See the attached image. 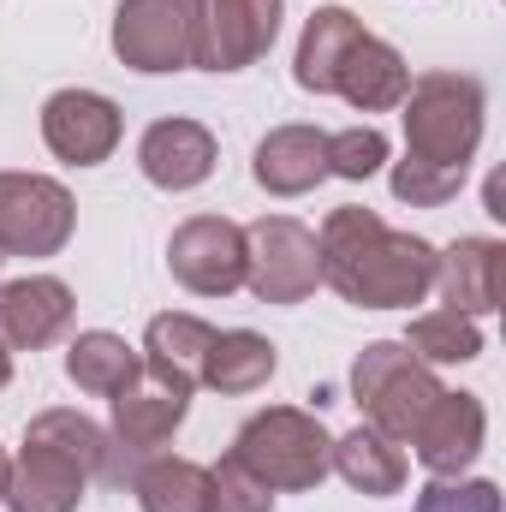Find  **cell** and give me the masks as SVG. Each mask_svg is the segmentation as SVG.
Instances as JSON below:
<instances>
[{
    "label": "cell",
    "instance_id": "1",
    "mask_svg": "<svg viewBox=\"0 0 506 512\" xmlns=\"http://www.w3.org/2000/svg\"><path fill=\"white\" fill-rule=\"evenodd\" d=\"M322 286H334L358 310H411L435 292V245L387 227L376 209L346 203L316 233Z\"/></svg>",
    "mask_w": 506,
    "mask_h": 512
},
{
    "label": "cell",
    "instance_id": "2",
    "mask_svg": "<svg viewBox=\"0 0 506 512\" xmlns=\"http://www.w3.org/2000/svg\"><path fill=\"white\" fill-rule=\"evenodd\" d=\"M483 114H489V96H483V84L471 72H423V78H411V90L399 102L405 161L471 173V161L483 149Z\"/></svg>",
    "mask_w": 506,
    "mask_h": 512
},
{
    "label": "cell",
    "instance_id": "3",
    "mask_svg": "<svg viewBox=\"0 0 506 512\" xmlns=\"http://www.w3.org/2000/svg\"><path fill=\"white\" fill-rule=\"evenodd\" d=\"M233 459L274 495H304V489H322L334 435L304 405H268V411L245 417V429L233 435Z\"/></svg>",
    "mask_w": 506,
    "mask_h": 512
},
{
    "label": "cell",
    "instance_id": "4",
    "mask_svg": "<svg viewBox=\"0 0 506 512\" xmlns=\"http://www.w3.org/2000/svg\"><path fill=\"white\" fill-rule=\"evenodd\" d=\"M441 393H447L441 376L423 358H411L405 340H370L352 364V399H358L364 423L387 441H411Z\"/></svg>",
    "mask_w": 506,
    "mask_h": 512
},
{
    "label": "cell",
    "instance_id": "5",
    "mask_svg": "<svg viewBox=\"0 0 506 512\" xmlns=\"http://www.w3.org/2000/svg\"><path fill=\"white\" fill-rule=\"evenodd\" d=\"M203 6L209 0H120L114 6V54L143 78L203 66Z\"/></svg>",
    "mask_w": 506,
    "mask_h": 512
},
{
    "label": "cell",
    "instance_id": "6",
    "mask_svg": "<svg viewBox=\"0 0 506 512\" xmlns=\"http://www.w3.org/2000/svg\"><path fill=\"white\" fill-rule=\"evenodd\" d=\"M78 233V203L48 173H0V256H60Z\"/></svg>",
    "mask_w": 506,
    "mask_h": 512
},
{
    "label": "cell",
    "instance_id": "7",
    "mask_svg": "<svg viewBox=\"0 0 506 512\" xmlns=\"http://www.w3.org/2000/svg\"><path fill=\"white\" fill-rule=\"evenodd\" d=\"M245 286L256 304H304L322 286L316 233L292 215H262L245 227Z\"/></svg>",
    "mask_w": 506,
    "mask_h": 512
},
{
    "label": "cell",
    "instance_id": "8",
    "mask_svg": "<svg viewBox=\"0 0 506 512\" xmlns=\"http://www.w3.org/2000/svg\"><path fill=\"white\" fill-rule=\"evenodd\" d=\"M191 411V393H173V387L137 376L126 393H114V429H108V465H102V483H120L126 489L131 471L155 453H167V441L179 435Z\"/></svg>",
    "mask_w": 506,
    "mask_h": 512
},
{
    "label": "cell",
    "instance_id": "9",
    "mask_svg": "<svg viewBox=\"0 0 506 512\" xmlns=\"http://www.w3.org/2000/svg\"><path fill=\"white\" fill-rule=\"evenodd\" d=\"M167 268L191 298H233L245 286V227L227 215H191L167 239Z\"/></svg>",
    "mask_w": 506,
    "mask_h": 512
},
{
    "label": "cell",
    "instance_id": "10",
    "mask_svg": "<svg viewBox=\"0 0 506 512\" xmlns=\"http://www.w3.org/2000/svg\"><path fill=\"white\" fill-rule=\"evenodd\" d=\"M126 137V114L102 90H54L42 102V143L66 167H102Z\"/></svg>",
    "mask_w": 506,
    "mask_h": 512
},
{
    "label": "cell",
    "instance_id": "11",
    "mask_svg": "<svg viewBox=\"0 0 506 512\" xmlns=\"http://www.w3.org/2000/svg\"><path fill=\"white\" fill-rule=\"evenodd\" d=\"M78 298L60 274H24L0 280V352H48L72 334Z\"/></svg>",
    "mask_w": 506,
    "mask_h": 512
},
{
    "label": "cell",
    "instance_id": "12",
    "mask_svg": "<svg viewBox=\"0 0 506 512\" xmlns=\"http://www.w3.org/2000/svg\"><path fill=\"white\" fill-rule=\"evenodd\" d=\"M286 0H209L203 6V72H245L280 36Z\"/></svg>",
    "mask_w": 506,
    "mask_h": 512
},
{
    "label": "cell",
    "instance_id": "13",
    "mask_svg": "<svg viewBox=\"0 0 506 512\" xmlns=\"http://www.w3.org/2000/svg\"><path fill=\"white\" fill-rule=\"evenodd\" d=\"M483 441H489V411H483L477 393H441L429 405V417L417 423V435H411L417 465L429 477H465L477 465Z\"/></svg>",
    "mask_w": 506,
    "mask_h": 512
},
{
    "label": "cell",
    "instance_id": "14",
    "mask_svg": "<svg viewBox=\"0 0 506 512\" xmlns=\"http://www.w3.org/2000/svg\"><path fill=\"white\" fill-rule=\"evenodd\" d=\"M90 471L78 465V459H66V453H54V447H42V441H24L18 453H12V465H6V495H0V507L6 512H78L84 507V495H90Z\"/></svg>",
    "mask_w": 506,
    "mask_h": 512
},
{
    "label": "cell",
    "instance_id": "15",
    "mask_svg": "<svg viewBox=\"0 0 506 512\" xmlns=\"http://www.w3.org/2000/svg\"><path fill=\"white\" fill-rule=\"evenodd\" d=\"M221 149H215V131L203 120H155V126L137 137V167L155 191H197L209 173H215Z\"/></svg>",
    "mask_w": 506,
    "mask_h": 512
},
{
    "label": "cell",
    "instance_id": "16",
    "mask_svg": "<svg viewBox=\"0 0 506 512\" xmlns=\"http://www.w3.org/2000/svg\"><path fill=\"white\" fill-rule=\"evenodd\" d=\"M501 274H506L501 239H453L447 251H435V292L459 316H495L501 310Z\"/></svg>",
    "mask_w": 506,
    "mask_h": 512
},
{
    "label": "cell",
    "instance_id": "17",
    "mask_svg": "<svg viewBox=\"0 0 506 512\" xmlns=\"http://www.w3.org/2000/svg\"><path fill=\"white\" fill-rule=\"evenodd\" d=\"M251 179L268 197H304L328 179V131L322 126H274L251 155Z\"/></svg>",
    "mask_w": 506,
    "mask_h": 512
},
{
    "label": "cell",
    "instance_id": "18",
    "mask_svg": "<svg viewBox=\"0 0 506 512\" xmlns=\"http://www.w3.org/2000/svg\"><path fill=\"white\" fill-rule=\"evenodd\" d=\"M405 90H411V66H405V54H399L393 42L370 36V30L346 48L340 72H334V96L352 102L358 114H393V108L405 102Z\"/></svg>",
    "mask_w": 506,
    "mask_h": 512
},
{
    "label": "cell",
    "instance_id": "19",
    "mask_svg": "<svg viewBox=\"0 0 506 512\" xmlns=\"http://www.w3.org/2000/svg\"><path fill=\"white\" fill-rule=\"evenodd\" d=\"M209 340H215V328H209L203 316H191V310L155 316V322L143 328V346H137V352H143V376L161 382V387H173V393H197Z\"/></svg>",
    "mask_w": 506,
    "mask_h": 512
},
{
    "label": "cell",
    "instance_id": "20",
    "mask_svg": "<svg viewBox=\"0 0 506 512\" xmlns=\"http://www.w3.org/2000/svg\"><path fill=\"white\" fill-rule=\"evenodd\" d=\"M358 36H364V18H358L352 6H316L310 24H304V36H298V54H292V78H298V90H310V96H334V72H340L346 48H352Z\"/></svg>",
    "mask_w": 506,
    "mask_h": 512
},
{
    "label": "cell",
    "instance_id": "21",
    "mask_svg": "<svg viewBox=\"0 0 506 512\" xmlns=\"http://www.w3.org/2000/svg\"><path fill=\"white\" fill-rule=\"evenodd\" d=\"M274 370H280L274 340H262L251 328H215V340H209V352H203L197 387H215V393H256V387L274 382Z\"/></svg>",
    "mask_w": 506,
    "mask_h": 512
},
{
    "label": "cell",
    "instance_id": "22",
    "mask_svg": "<svg viewBox=\"0 0 506 512\" xmlns=\"http://www.w3.org/2000/svg\"><path fill=\"white\" fill-rule=\"evenodd\" d=\"M66 376L78 393H96V399H114L143 376V352L126 346V334H108V328H84L72 346H66Z\"/></svg>",
    "mask_w": 506,
    "mask_h": 512
},
{
    "label": "cell",
    "instance_id": "23",
    "mask_svg": "<svg viewBox=\"0 0 506 512\" xmlns=\"http://www.w3.org/2000/svg\"><path fill=\"white\" fill-rule=\"evenodd\" d=\"M328 471H340V477H346L358 495H370V501H387V495L405 489V453H399V441L376 435L370 423H358L352 435H334Z\"/></svg>",
    "mask_w": 506,
    "mask_h": 512
},
{
    "label": "cell",
    "instance_id": "24",
    "mask_svg": "<svg viewBox=\"0 0 506 512\" xmlns=\"http://www.w3.org/2000/svg\"><path fill=\"white\" fill-rule=\"evenodd\" d=\"M131 495L143 512H203L209 495V465L179 459V453H155L131 471Z\"/></svg>",
    "mask_w": 506,
    "mask_h": 512
},
{
    "label": "cell",
    "instance_id": "25",
    "mask_svg": "<svg viewBox=\"0 0 506 512\" xmlns=\"http://www.w3.org/2000/svg\"><path fill=\"white\" fill-rule=\"evenodd\" d=\"M405 352L423 358L429 370H435V364H471V358H483V328H477V316H459V310L441 304V310L411 316Z\"/></svg>",
    "mask_w": 506,
    "mask_h": 512
},
{
    "label": "cell",
    "instance_id": "26",
    "mask_svg": "<svg viewBox=\"0 0 506 512\" xmlns=\"http://www.w3.org/2000/svg\"><path fill=\"white\" fill-rule=\"evenodd\" d=\"M24 441H42V447H54V453H66V459H78L90 477H102V465H108V429H102L96 417L72 411V405L36 411L30 429H24Z\"/></svg>",
    "mask_w": 506,
    "mask_h": 512
},
{
    "label": "cell",
    "instance_id": "27",
    "mask_svg": "<svg viewBox=\"0 0 506 512\" xmlns=\"http://www.w3.org/2000/svg\"><path fill=\"white\" fill-rule=\"evenodd\" d=\"M203 512H274V489L256 483L251 471L227 453L209 465V495H203Z\"/></svg>",
    "mask_w": 506,
    "mask_h": 512
},
{
    "label": "cell",
    "instance_id": "28",
    "mask_svg": "<svg viewBox=\"0 0 506 512\" xmlns=\"http://www.w3.org/2000/svg\"><path fill=\"white\" fill-rule=\"evenodd\" d=\"M381 167H387V137H381L376 126L328 131V173H334V179L364 185V179H376Z\"/></svg>",
    "mask_w": 506,
    "mask_h": 512
},
{
    "label": "cell",
    "instance_id": "29",
    "mask_svg": "<svg viewBox=\"0 0 506 512\" xmlns=\"http://www.w3.org/2000/svg\"><path fill=\"white\" fill-rule=\"evenodd\" d=\"M501 483L489 477H429L411 512H501Z\"/></svg>",
    "mask_w": 506,
    "mask_h": 512
},
{
    "label": "cell",
    "instance_id": "30",
    "mask_svg": "<svg viewBox=\"0 0 506 512\" xmlns=\"http://www.w3.org/2000/svg\"><path fill=\"white\" fill-rule=\"evenodd\" d=\"M387 185H393V197L411 203V209H441V203H453V197L465 191V173H453V167H423V161H393Z\"/></svg>",
    "mask_w": 506,
    "mask_h": 512
},
{
    "label": "cell",
    "instance_id": "31",
    "mask_svg": "<svg viewBox=\"0 0 506 512\" xmlns=\"http://www.w3.org/2000/svg\"><path fill=\"white\" fill-rule=\"evenodd\" d=\"M12 382V352H0V387Z\"/></svg>",
    "mask_w": 506,
    "mask_h": 512
},
{
    "label": "cell",
    "instance_id": "32",
    "mask_svg": "<svg viewBox=\"0 0 506 512\" xmlns=\"http://www.w3.org/2000/svg\"><path fill=\"white\" fill-rule=\"evenodd\" d=\"M6 465H12V459H6V447H0V495H6Z\"/></svg>",
    "mask_w": 506,
    "mask_h": 512
},
{
    "label": "cell",
    "instance_id": "33",
    "mask_svg": "<svg viewBox=\"0 0 506 512\" xmlns=\"http://www.w3.org/2000/svg\"><path fill=\"white\" fill-rule=\"evenodd\" d=\"M0 268H6V256H0Z\"/></svg>",
    "mask_w": 506,
    "mask_h": 512
}]
</instances>
